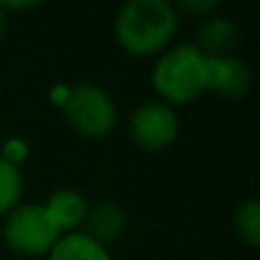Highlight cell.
Returning a JSON list of instances; mask_svg holds the SVG:
<instances>
[{"instance_id":"obj_11","label":"cell","mask_w":260,"mask_h":260,"mask_svg":"<svg viewBox=\"0 0 260 260\" xmlns=\"http://www.w3.org/2000/svg\"><path fill=\"white\" fill-rule=\"evenodd\" d=\"M23 192V176L18 165L0 157V215L14 210Z\"/></svg>"},{"instance_id":"obj_12","label":"cell","mask_w":260,"mask_h":260,"mask_svg":"<svg viewBox=\"0 0 260 260\" xmlns=\"http://www.w3.org/2000/svg\"><path fill=\"white\" fill-rule=\"evenodd\" d=\"M233 226L235 233L240 235V240L251 247H258L260 244V206L258 199H249L242 206L235 210L233 217Z\"/></svg>"},{"instance_id":"obj_2","label":"cell","mask_w":260,"mask_h":260,"mask_svg":"<svg viewBox=\"0 0 260 260\" xmlns=\"http://www.w3.org/2000/svg\"><path fill=\"white\" fill-rule=\"evenodd\" d=\"M208 59L194 44L167 50L153 69V87L169 103H189L206 91Z\"/></svg>"},{"instance_id":"obj_7","label":"cell","mask_w":260,"mask_h":260,"mask_svg":"<svg viewBox=\"0 0 260 260\" xmlns=\"http://www.w3.org/2000/svg\"><path fill=\"white\" fill-rule=\"evenodd\" d=\"M194 46L206 59L233 57L240 46V30L226 16H208L199 25V41Z\"/></svg>"},{"instance_id":"obj_1","label":"cell","mask_w":260,"mask_h":260,"mask_svg":"<svg viewBox=\"0 0 260 260\" xmlns=\"http://www.w3.org/2000/svg\"><path fill=\"white\" fill-rule=\"evenodd\" d=\"M176 27L178 14L167 0H130L114 18L119 46L135 57L160 53L174 39Z\"/></svg>"},{"instance_id":"obj_10","label":"cell","mask_w":260,"mask_h":260,"mask_svg":"<svg viewBox=\"0 0 260 260\" xmlns=\"http://www.w3.org/2000/svg\"><path fill=\"white\" fill-rule=\"evenodd\" d=\"M50 260H110L108 249L87 233H69L50 249Z\"/></svg>"},{"instance_id":"obj_4","label":"cell","mask_w":260,"mask_h":260,"mask_svg":"<svg viewBox=\"0 0 260 260\" xmlns=\"http://www.w3.org/2000/svg\"><path fill=\"white\" fill-rule=\"evenodd\" d=\"M64 114L73 130L85 137H105L117 123L114 101L99 85H78L64 99Z\"/></svg>"},{"instance_id":"obj_9","label":"cell","mask_w":260,"mask_h":260,"mask_svg":"<svg viewBox=\"0 0 260 260\" xmlns=\"http://www.w3.org/2000/svg\"><path fill=\"white\" fill-rule=\"evenodd\" d=\"M50 219L55 221L59 231H71L78 224H82L87 217V201L82 194L73 192V189H59L46 203Z\"/></svg>"},{"instance_id":"obj_14","label":"cell","mask_w":260,"mask_h":260,"mask_svg":"<svg viewBox=\"0 0 260 260\" xmlns=\"http://www.w3.org/2000/svg\"><path fill=\"white\" fill-rule=\"evenodd\" d=\"M5 32H7V14H5L3 5H0V41H3Z\"/></svg>"},{"instance_id":"obj_5","label":"cell","mask_w":260,"mask_h":260,"mask_svg":"<svg viewBox=\"0 0 260 260\" xmlns=\"http://www.w3.org/2000/svg\"><path fill=\"white\" fill-rule=\"evenodd\" d=\"M130 135L144 151H165L178 135V117L167 103H142L130 117Z\"/></svg>"},{"instance_id":"obj_6","label":"cell","mask_w":260,"mask_h":260,"mask_svg":"<svg viewBox=\"0 0 260 260\" xmlns=\"http://www.w3.org/2000/svg\"><path fill=\"white\" fill-rule=\"evenodd\" d=\"M251 87V71L247 62L240 57L208 59L206 69V91L221 96V99H242Z\"/></svg>"},{"instance_id":"obj_8","label":"cell","mask_w":260,"mask_h":260,"mask_svg":"<svg viewBox=\"0 0 260 260\" xmlns=\"http://www.w3.org/2000/svg\"><path fill=\"white\" fill-rule=\"evenodd\" d=\"M87 235L91 240H96L99 244H108L121 238V233L126 231V212L121 210V206L112 201L99 203L91 212H87Z\"/></svg>"},{"instance_id":"obj_3","label":"cell","mask_w":260,"mask_h":260,"mask_svg":"<svg viewBox=\"0 0 260 260\" xmlns=\"http://www.w3.org/2000/svg\"><path fill=\"white\" fill-rule=\"evenodd\" d=\"M62 231L50 219L48 210L44 206H18L5 221V242L12 251L21 256H41L50 253V249L57 244Z\"/></svg>"},{"instance_id":"obj_13","label":"cell","mask_w":260,"mask_h":260,"mask_svg":"<svg viewBox=\"0 0 260 260\" xmlns=\"http://www.w3.org/2000/svg\"><path fill=\"white\" fill-rule=\"evenodd\" d=\"M180 7L187 14L201 16V14H208V12H212V9H217L219 3H215V0H187V3H180Z\"/></svg>"}]
</instances>
